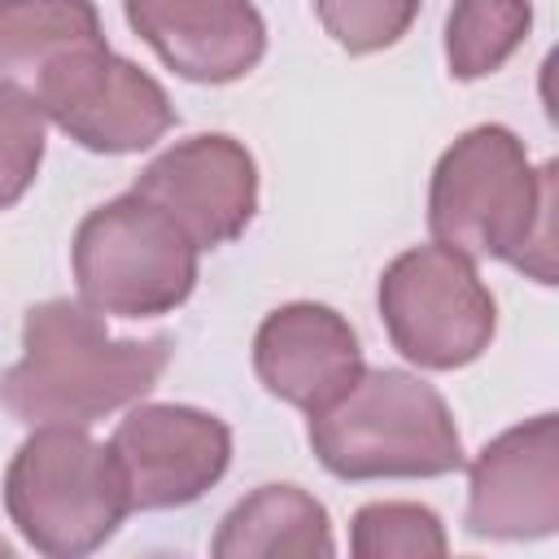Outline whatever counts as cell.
I'll list each match as a JSON object with an SVG mask.
<instances>
[{
  "label": "cell",
  "instance_id": "3",
  "mask_svg": "<svg viewBox=\"0 0 559 559\" xmlns=\"http://www.w3.org/2000/svg\"><path fill=\"white\" fill-rule=\"evenodd\" d=\"M306 437L341 480H424L467 463L445 397L397 367H362L336 402L310 415Z\"/></svg>",
  "mask_w": 559,
  "mask_h": 559
},
{
  "label": "cell",
  "instance_id": "14",
  "mask_svg": "<svg viewBox=\"0 0 559 559\" xmlns=\"http://www.w3.org/2000/svg\"><path fill=\"white\" fill-rule=\"evenodd\" d=\"M105 44L100 13L92 0H0V79L22 83L61 61L66 52Z\"/></svg>",
  "mask_w": 559,
  "mask_h": 559
},
{
  "label": "cell",
  "instance_id": "9",
  "mask_svg": "<svg viewBox=\"0 0 559 559\" xmlns=\"http://www.w3.org/2000/svg\"><path fill=\"white\" fill-rule=\"evenodd\" d=\"M131 192L175 218L197 249H218L245 236L258 214V162L240 140L205 131L157 153Z\"/></svg>",
  "mask_w": 559,
  "mask_h": 559
},
{
  "label": "cell",
  "instance_id": "1",
  "mask_svg": "<svg viewBox=\"0 0 559 559\" xmlns=\"http://www.w3.org/2000/svg\"><path fill=\"white\" fill-rule=\"evenodd\" d=\"M555 162L533 166L502 122L463 131L432 166L428 227L463 258H498L537 284H555Z\"/></svg>",
  "mask_w": 559,
  "mask_h": 559
},
{
  "label": "cell",
  "instance_id": "5",
  "mask_svg": "<svg viewBox=\"0 0 559 559\" xmlns=\"http://www.w3.org/2000/svg\"><path fill=\"white\" fill-rule=\"evenodd\" d=\"M197 245L153 201L122 192L96 205L70 245L79 301L96 314L153 319L197 288Z\"/></svg>",
  "mask_w": 559,
  "mask_h": 559
},
{
  "label": "cell",
  "instance_id": "2",
  "mask_svg": "<svg viewBox=\"0 0 559 559\" xmlns=\"http://www.w3.org/2000/svg\"><path fill=\"white\" fill-rule=\"evenodd\" d=\"M170 341L109 336L83 301L52 297L22 319V358L0 376V406L31 424L92 428L96 419L140 402L166 371Z\"/></svg>",
  "mask_w": 559,
  "mask_h": 559
},
{
  "label": "cell",
  "instance_id": "17",
  "mask_svg": "<svg viewBox=\"0 0 559 559\" xmlns=\"http://www.w3.org/2000/svg\"><path fill=\"white\" fill-rule=\"evenodd\" d=\"M48 144V114L35 92L0 79V210L17 205L39 175Z\"/></svg>",
  "mask_w": 559,
  "mask_h": 559
},
{
  "label": "cell",
  "instance_id": "6",
  "mask_svg": "<svg viewBox=\"0 0 559 559\" xmlns=\"http://www.w3.org/2000/svg\"><path fill=\"white\" fill-rule=\"evenodd\" d=\"M376 306L393 349L424 371L476 362L498 328V301L476 262L441 240L397 253L380 275Z\"/></svg>",
  "mask_w": 559,
  "mask_h": 559
},
{
  "label": "cell",
  "instance_id": "15",
  "mask_svg": "<svg viewBox=\"0 0 559 559\" xmlns=\"http://www.w3.org/2000/svg\"><path fill=\"white\" fill-rule=\"evenodd\" d=\"M533 31L528 0H454L445 17V66L472 83L502 70Z\"/></svg>",
  "mask_w": 559,
  "mask_h": 559
},
{
  "label": "cell",
  "instance_id": "18",
  "mask_svg": "<svg viewBox=\"0 0 559 559\" xmlns=\"http://www.w3.org/2000/svg\"><path fill=\"white\" fill-rule=\"evenodd\" d=\"M323 31L354 57L393 48L419 17V0H314Z\"/></svg>",
  "mask_w": 559,
  "mask_h": 559
},
{
  "label": "cell",
  "instance_id": "4",
  "mask_svg": "<svg viewBox=\"0 0 559 559\" xmlns=\"http://www.w3.org/2000/svg\"><path fill=\"white\" fill-rule=\"evenodd\" d=\"M4 511L39 555L83 559L131 515V493L109 445L87 428L44 424L4 467Z\"/></svg>",
  "mask_w": 559,
  "mask_h": 559
},
{
  "label": "cell",
  "instance_id": "10",
  "mask_svg": "<svg viewBox=\"0 0 559 559\" xmlns=\"http://www.w3.org/2000/svg\"><path fill=\"white\" fill-rule=\"evenodd\" d=\"M472 537L533 542L559 528V419L533 415L472 459L467 467V515Z\"/></svg>",
  "mask_w": 559,
  "mask_h": 559
},
{
  "label": "cell",
  "instance_id": "12",
  "mask_svg": "<svg viewBox=\"0 0 559 559\" xmlns=\"http://www.w3.org/2000/svg\"><path fill=\"white\" fill-rule=\"evenodd\" d=\"M122 13L192 83H236L266 52V22L249 0H122Z\"/></svg>",
  "mask_w": 559,
  "mask_h": 559
},
{
  "label": "cell",
  "instance_id": "16",
  "mask_svg": "<svg viewBox=\"0 0 559 559\" xmlns=\"http://www.w3.org/2000/svg\"><path fill=\"white\" fill-rule=\"evenodd\" d=\"M349 550L358 559H424V555H445L450 542L432 507L367 502L349 524Z\"/></svg>",
  "mask_w": 559,
  "mask_h": 559
},
{
  "label": "cell",
  "instance_id": "8",
  "mask_svg": "<svg viewBox=\"0 0 559 559\" xmlns=\"http://www.w3.org/2000/svg\"><path fill=\"white\" fill-rule=\"evenodd\" d=\"M109 450L122 467L131 511H175L223 480L231 463V428L197 406L131 402Z\"/></svg>",
  "mask_w": 559,
  "mask_h": 559
},
{
  "label": "cell",
  "instance_id": "11",
  "mask_svg": "<svg viewBox=\"0 0 559 559\" xmlns=\"http://www.w3.org/2000/svg\"><path fill=\"white\" fill-rule=\"evenodd\" d=\"M253 371L271 397L314 415L358 380V332L323 301H288L258 323Z\"/></svg>",
  "mask_w": 559,
  "mask_h": 559
},
{
  "label": "cell",
  "instance_id": "7",
  "mask_svg": "<svg viewBox=\"0 0 559 559\" xmlns=\"http://www.w3.org/2000/svg\"><path fill=\"white\" fill-rule=\"evenodd\" d=\"M35 100L87 153H140L175 127L166 87L109 44L66 52L35 79Z\"/></svg>",
  "mask_w": 559,
  "mask_h": 559
},
{
  "label": "cell",
  "instance_id": "13",
  "mask_svg": "<svg viewBox=\"0 0 559 559\" xmlns=\"http://www.w3.org/2000/svg\"><path fill=\"white\" fill-rule=\"evenodd\" d=\"M214 559H310L336 555L328 507L301 485H262L240 498L214 542Z\"/></svg>",
  "mask_w": 559,
  "mask_h": 559
}]
</instances>
